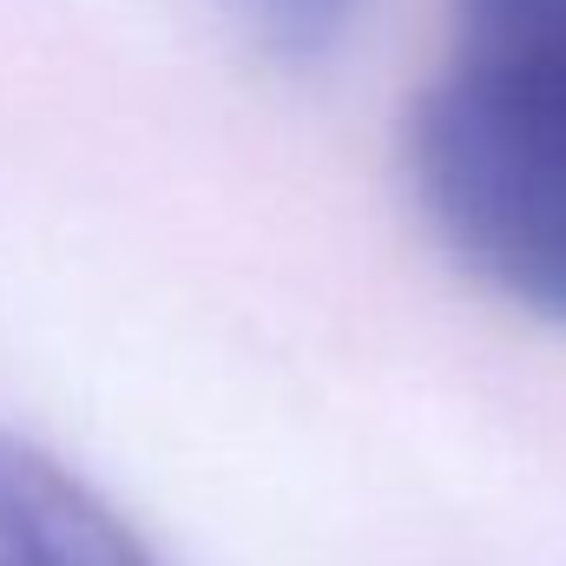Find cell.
I'll return each instance as SVG.
<instances>
[{"label":"cell","instance_id":"cell-1","mask_svg":"<svg viewBox=\"0 0 566 566\" xmlns=\"http://www.w3.org/2000/svg\"><path fill=\"white\" fill-rule=\"evenodd\" d=\"M0 566H158V554L60 454L0 428Z\"/></svg>","mask_w":566,"mask_h":566},{"label":"cell","instance_id":"cell-2","mask_svg":"<svg viewBox=\"0 0 566 566\" xmlns=\"http://www.w3.org/2000/svg\"><path fill=\"white\" fill-rule=\"evenodd\" d=\"M448 60L566 119V0H454Z\"/></svg>","mask_w":566,"mask_h":566},{"label":"cell","instance_id":"cell-3","mask_svg":"<svg viewBox=\"0 0 566 566\" xmlns=\"http://www.w3.org/2000/svg\"><path fill=\"white\" fill-rule=\"evenodd\" d=\"M238 7V20L251 27V40L283 60V66H310V60H323L336 40H343V27H349V13H356V0H231Z\"/></svg>","mask_w":566,"mask_h":566}]
</instances>
